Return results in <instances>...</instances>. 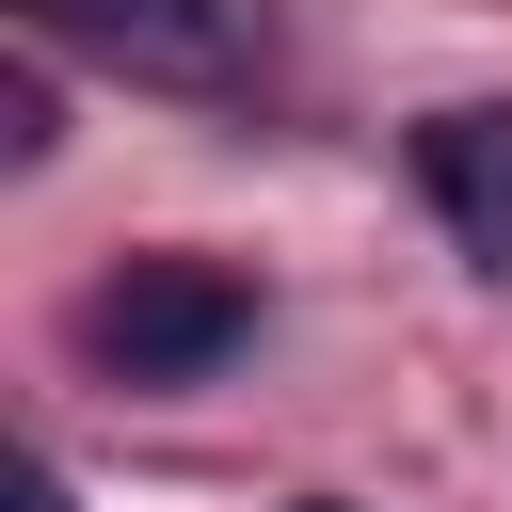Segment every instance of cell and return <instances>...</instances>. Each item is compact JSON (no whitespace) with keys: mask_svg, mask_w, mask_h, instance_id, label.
<instances>
[{"mask_svg":"<svg viewBox=\"0 0 512 512\" xmlns=\"http://www.w3.org/2000/svg\"><path fill=\"white\" fill-rule=\"evenodd\" d=\"M128 384H208L240 336H256V288L240 272H208V256H128L112 288H96V320H80Z\"/></svg>","mask_w":512,"mask_h":512,"instance_id":"obj_1","label":"cell"},{"mask_svg":"<svg viewBox=\"0 0 512 512\" xmlns=\"http://www.w3.org/2000/svg\"><path fill=\"white\" fill-rule=\"evenodd\" d=\"M48 32H80L96 64H128V80H240V16L224 0H32Z\"/></svg>","mask_w":512,"mask_h":512,"instance_id":"obj_2","label":"cell"},{"mask_svg":"<svg viewBox=\"0 0 512 512\" xmlns=\"http://www.w3.org/2000/svg\"><path fill=\"white\" fill-rule=\"evenodd\" d=\"M416 176H432L448 240H464L480 272H512V112H432V128H416Z\"/></svg>","mask_w":512,"mask_h":512,"instance_id":"obj_3","label":"cell"},{"mask_svg":"<svg viewBox=\"0 0 512 512\" xmlns=\"http://www.w3.org/2000/svg\"><path fill=\"white\" fill-rule=\"evenodd\" d=\"M0 144H16V160H48V64H16V80H0Z\"/></svg>","mask_w":512,"mask_h":512,"instance_id":"obj_4","label":"cell"},{"mask_svg":"<svg viewBox=\"0 0 512 512\" xmlns=\"http://www.w3.org/2000/svg\"><path fill=\"white\" fill-rule=\"evenodd\" d=\"M16 512H80V496H64V464H16Z\"/></svg>","mask_w":512,"mask_h":512,"instance_id":"obj_5","label":"cell"},{"mask_svg":"<svg viewBox=\"0 0 512 512\" xmlns=\"http://www.w3.org/2000/svg\"><path fill=\"white\" fill-rule=\"evenodd\" d=\"M288 512H368V496H288Z\"/></svg>","mask_w":512,"mask_h":512,"instance_id":"obj_6","label":"cell"}]
</instances>
